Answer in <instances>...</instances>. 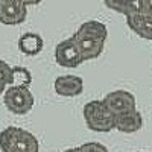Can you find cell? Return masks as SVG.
<instances>
[{"label": "cell", "instance_id": "1", "mask_svg": "<svg viewBox=\"0 0 152 152\" xmlns=\"http://www.w3.org/2000/svg\"><path fill=\"white\" fill-rule=\"evenodd\" d=\"M0 149L3 152H40V143L32 132L8 126L0 132Z\"/></svg>", "mask_w": 152, "mask_h": 152}, {"label": "cell", "instance_id": "2", "mask_svg": "<svg viewBox=\"0 0 152 152\" xmlns=\"http://www.w3.org/2000/svg\"><path fill=\"white\" fill-rule=\"evenodd\" d=\"M84 119L87 126L96 132H110L116 129V117L107 108L104 100H90L84 105Z\"/></svg>", "mask_w": 152, "mask_h": 152}, {"label": "cell", "instance_id": "3", "mask_svg": "<svg viewBox=\"0 0 152 152\" xmlns=\"http://www.w3.org/2000/svg\"><path fill=\"white\" fill-rule=\"evenodd\" d=\"M3 100L6 108L12 114H17V116L28 114L32 110L35 102L31 90L24 87H9L3 94Z\"/></svg>", "mask_w": 152, "mask_h": 152}, {"label": "cell", "instance_id": "4", "mask_svg": "<svg viewBox=\"0 0 152 152\" xmlns=\"http://www.w3.org/2000/svg\"><path fill=\"white\" fill-rule=\"evenodd\" d=\"M104 5L126 18L152 15V3L148 0H105Z\"/></svg>", "mask_w": 152, "mask_h": 152}, {"label": "cell", "instance_id": "5", "mask_svg": "<svg viewBox=\"0 0 152 152\" xmlns=\"http://www.w3.org/2000/svg\"><path fill=\"white\" fill-rule=\"evenodd\" d=\"M55 61L61 67H66V69H75L84 62L75 37H70L67 40L61 41L55 47Z\"/></svg>", "mask_w": 152, "mask_h": 152}, {"label": "cell", "instance_id": "6", "mask_svg": "<svg viewBox=\"0 0 152 152\" xmlns=\"http://www.w3.org/2000/svg\"><path fill=\"white\" fill-rule=\"evenodd\" d=\"M102 100H104V104L107 105V108L114 114V117L137 110V102H135L134 94L129 93V91H125V90L111 91Z\"/></svg>", "mask_w": 152, "mask_h": 152}, {"label": "cell", "instance_id": "7", "mask_svg": "<svg viewBox=\"0 0 152 152\" xmlns=\"http://www.w3.org/2000/svg\"><path fill=\"white\" fill-rule=\"evenodd\" d=\"M28 3L20 0H0V23L6 26H15L26 20Z\"/></svg>", "mask_w": 152, "mask_h": 152}, {"label": "cell", "instance_id": "8", "mask_svg": "<svg viewBox=\"0 0 152 152\" xmlns=\"http://www.w3.org/2000/svg\"><path fill=\"white\" fill-rule=\"evenodd\" d=\"M55 91L59 96L64 97H75L82 93L84 90V81L81 76L76 75H64V76H58L55 79Z\"/></svg>", "mask_w": 152, "mask_h": 152}, {"label": "cell", "instance_id": "9", "mask_svg": "<svg viewBox=\"0 0 152 152\" xmlns=\"http://www.w3.org/2000/svg\"><path fill=\"white\" fill-rule=\"evenodd\" d=\"M79 38H88V40H100L105 41L108 37V29L104 23L96 21V20H88L85 23H82L79 29L75 34Z\"/></svg>", "mask_w": 152, "mask_h": 152}, {"label": "cell", "instance_id": "10", "mask_svg": "<svg viewBox=\"0 0 152 152\" xmlns=\"http://www.w3.org/2000/svg\"><path fill=\"white\" fill-rule=\"evenodd\" d=\"M143 126V117L140 111H131L116 117V129L125 134H132L140 131Z\"/></svg>", "mask_w": 152, "mask_h": 152}, {"label": "cell", "instance_id": "11", "mask_svg": "<svg viewBox=\"0 0 152 152\" xmlns=\"http://www.w3.org/2000/svg\"><path fill=\"white\" fill-rule=\"evenodd\" d=\"M43 46H44L43 38L38 34H35V32H26V34H23L18 38V49H20V52L24 53V55H28V56L38 55L43 50Z\"/></svg>", "mask_w": 152, "mask_h": 152}, {"label": "cell", "instance_id": "12", "mask_svg": "<svg viewBox=\"0 0 152 152\" xmlns=\"http://www.w3.org/2000/svg\"><path fill=\"white\" fill-rule=\"evenodd\" d=\"M76 43H78V47L81 50V55H82V59L84 61H90V59H94L97 58L100 53L104 52V44L105 41H100V40H88V38H79L76 37Z\"/></svg>", "mask_w": 152, "mask_h": 152}, {"label": "cell", "instance_id": "13", "mask_svg": "<svg viewBox=\"0 0 152 152\" xmlns=\"http://www.w3.org/2000/svg\"><path fill=\"white\" fill-rule=\"evenodd\" d=\"M126 23L132 32L145 40L152 41V15L146 17H135V18H126Z\"/></svg>", "mask_w": 152, "mask_h": 152}, {"label": "cell", "instance_id": "14", "mask_svg": "<svg viewBox=\"0 0 152 152\" xmlns=\"http://www.w3.org/2000/svg\"><path fill=\"white\" fill-rule=\"evenodd\" d=\"M31 82H32V75L26 67H21V66L12 67V85L11 87L29 88Z\"/></svg>", "mask_w": 152, "mask_h": 152}, {"label": "cell", "instance_id": "15", "mask_svg": "<svg viewBox=\"0 0 152 152\" xmlns=\"http://www.w3.org/2000/svg\"><path fill=\"white\" fill-rule=\"evenodd\" d=\"M0 79L6 85H12V67L3 59H0Z\"/></svg>", "mask_w": 152, "mask_h": 152}, {"label": "cell", "instance_id": "16", "mask_svg": "<svg viewBox=\"0 0 152 152\" xmlns=\"http://www.w3.org/2000/svg\"><path fill=\"white\" fill-rule=\"evenodd\" d=\"M78 149H79V152H108V149L102 143H97V142L84 143V145L78 146Z\"/></svg>", "mask_w": 152, "mask_h": 152}, {"label": "cell", "instance_id": "17", "mask_svg": "<svg viewBox=\"0 0 152 152\" xmlns=\"http://www.w3.org/2000/svg\"><path fill=\"white\" fill-rule=\"evenodd\" d=\"M5 88H6V84H5L2 79H0V96H2V94H5V91H6Z\"/></svg>", "mask_w": 152, "mask_h": 152}, {"label": "cell", "instance_id": "18", "mask_svg": "<svg viewBox=\"0 0 152 152\" xmlns=\"http://www.w3.org/2000/svg\"><path fill=\"white\" fill-rule=\"evenodd\" d=\"M64 152H79V149L78 148H70V149H66Z\"/></svg>", "mask_w": 152, "mask_h": 152}]
</instances>
